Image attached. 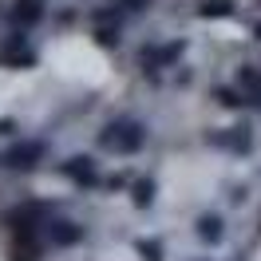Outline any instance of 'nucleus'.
<instances>
[{"label":"nucleus","mask_w":261,"mask_h":261,"mask_svg":"<svg viewBox=\"0 0 261 261\" xmlns=\"http://www.w3.org/2000/svg\"><path fill=\"white\" fill-rule=\"evenodd\" d=\"M249 36H253V40L261 44V20H249Z\"/></svg>","instance_id":"obj_21"},{"label":"nucleus","mask_w":261,"mask_h":261,"mask_svg":"<svg viewBox=\"0 0 261 261\" xmlns=\"http://www.w3.org/2000/svg\"><path fill=\"white\" fill-rule=\"evenodd\" d=\"M48 16H51L48 0H12V4H8V24H12V28H28V32H36Z\"/></svg>","instance_id":"obj_10"},{"label":"nucleus","mask_w":261,"mask_h":261,"mask_svg":"<svg viewBox=\"0 0 261 261\" xmlns=\"http://www.w3.org/2000/svg\"><path fill=\"white\" fill-rule=\"evenodd\" d=\"M0 24H8V8H0Z\"/></svg>","instance_id":"obj_22"},{"label":"nucleus","mask_w":261,"mask_h":261,"mask_svg":"<svg viewBox=\"0 0 261 261\" xmlns=\"http://www.w3.org/2000/svg\"><path fill=\"white\" fill-rule=\"evenodd\" d=\"M56 210H64L60 202H51V198H20L12 202L8 210L0 214V222L4 229L12 233V242L16 245H28V249H44V226H48V218Z\"/></svg>","instance_id":"obj_1"},{"label":"nucleus","mask_w":261,"mask_h":261,"mask_svg":"<svg viewBox=\"0 0 261 261\" xmlns=\"http://www.w3.org/2000/svg\"><path fill=\"white\" fill-rule=\"evenodd\" d=\"M257 226H261V222H257Z\"/></svg>","instance_id":"obj_23"},{"label":"nucleus","mask_w":261,"mask_h":261,"mask_svg":"<svg viewBox=\"0 0 261 261\" xmlns=\"http://www.w3.org/2000/svg\"><path fill=\"white\" fill-rule=\"evenodd\" d=\"M130 202H135L139 210L154 206V178H147V174H135V182H130Z\"/></svg>","instance_id":"obj_15"},{"label":"nucleus","mask_w":261,"mask_h":261,"mask_svg":"<svg viewBox=\"0 0 261 261\" xmlns=\"http://www.w3.org/2000/svg\"><path fill=\"white\" fill-rule=\"evenodd\" d=\"M238 83H242L245 99H249V111H261V67L257 64H242L238 67Z\"/></svg>","instance_id":"obj_13"},{"label":"nucleus","mask_w":261,"mask_h":261,"mask_svg":"<svg viewBox=\"0 0 261 261\" xmlns=\"http://www.w3.org/2000/svg\"><path fill=\"white\" fill-rule=\"evenodd\" d=\"M135 253H139V261H166V245L150 242V238H139V242H135Z\"/></svg>","instance_id":"obj_16"},{"label":"nucleus","mask_w":261,"mask_h":261,"mask_svg":"<svg viewBox=\"0 0 261 261\" xmlns=\"http://www.w3.org/2000/svg\"><path fill=\"white\" fill-rule=\"evenodd\" d=\"M56 174L64 182H71L75 190H103V182H107L95 154H67V159L56 163Z\"/></svg>","instance_id":"obj_4"},{"label":"nucleus","mask_w":261,"mask_h":261,"mask_svg":"<svg viewBox=\"0 0 261 261\" xmlns=\"http://www.w3.org/2000/svg\"><path fill=\"white\" fill-rule=\"evenodd\" d=\"M206 147L222 150V154H253L257 139H253V127L249 123H233V127H218V130H206Z\"/></svg>","instance_id":"obj_8"},{"label":"nucleus","mask_w":261,"mask_h":261,"mask_svg":"<svg viewBox=\"0 0 261 261\" xmlns=\"http://www.w3.org/2000/svg\"><path fill=\"white\" fill-rule=\"evenodd\" d=\"M119 4H123V12H127V16H143L154 0H119Z\"/></svg>","instance_id":"obj_17"},{"label":"nucleus","mask_w":261,"mask_h":261,"mask_svg":"<svg viewBox=\"0 0 261 261\" xmlns=\"http://www.w3.org/2000/svg\"><path fill=\"white\" fill-rule=\"evenodd\" d=\"M150 143V130L143 119H135V115H115L107 119L95 135V147L107 150V154H119V159H135V154H143Z\"/></svg>","instance_id":"obj_2"},{"label":"nucleus","mask_w":261,"mask_h":261,"mask_svg":"<svg viewBox=\"0 0 261 261\" xmlns=\"http://www.w3.org/2000/svg\"><path fill=\"white\" fill-rule=\"evenodd\" d=\"M182 56H186V40H150L139 48V71H143V80L147 83H163V71L182 64Z\"/></svg>","instance_id":"obj_3"},{"label":"nucleus","mask_w":261,"mask_h":261,"mask_svg":"<svg viewBox=\"0 0 261 261\" xmlns=\"http://www.w3.org/2000/svg\"><path fill=\"white\" fill-rule=\"evenodd\" d=\"M210 103L222 107V111H233V115L249 111V99H245L242 83H214L210 87Z\"/></svg>","instance_id":"obj_12"},{"label":"nucleus","mask_w":261,"mask_h":261,"mask_svg":"<svg viewBox=\"0 0 261 261\" xmlns=\"http://www.w3.org/2000/svg\"><path fill=\"white\" fill-rule=\"evenodd\" d=\"M28 28H8V32L0 36V67H36L40 64V48H36L32 40H28Z\"/></svg>","instance_id":"obj_6"},{"label":"nucleus","mask_w":261,"mask_h":261,"mask_svg":"<svg viewBox=\"0 0 261 261\" xmlns=\"http://www.w3.org/2000/svg\"><path fill=\"white\" fill-rule=\"evenodd\" d=\"M194 238L202 245H222L229 238V229H226V218L218 210H206V214H198V222H194Z\"/></svg>","instance_id":"obj_11"},{"label":"nucleus","mask_w":261,"mask_h":261,"mask_svg":"<svg viewBox=\"0 0 261 261\" xmlns=\"http://www.w3.org/2000/svg\"><path fill=\"white\" fill-rule=\"evenodd\" d=\"M56 20H60V24H75V20H80V8H75V4H64V8H56Z\"/></svg>","instance_id":"obj_18"},{"label":"nucleus","mask_w":261,"mask_h":261,"mask_svg":"<svg viewBox=\"0 0 261 261\" xmlns=\"http://www.w3.org/2000/svg\"><path fill=\"white\" fill-rule=\"evenodd\" d=\"M44 159H48V139L32 135V139H12V147L0 154V166L12 174H36Z\"/></svg>","instance_id":"obj_5"},{"label":"nucleus","mask_w":261,"mask_h":261,"mask_svg":"<svg viewBox=\"0 0 261 261\" xmlns=\"http://www.w3.org/2000/svg\"><path fill=\"white\" fill-rule=\"evenodd\" d=\"M194 12L202 20H229V16H238V0H198Z\"/></svg>","instance_id":"obj_14"},{"label":"nucleus","mask_w":261,"mask_h":261,"mask_svg":"<svg viewBox=\"0 0 261 261\" xmlns=\"http://www.w3.org/2000/svg\"><path fill=\"white\" fill-rule=\"evenodd\" d=\"M229 202H233V206H242V202H245V186H233V194H229Z\"/></svg>","instance_id":"obj_20"},{"label":"nucleus","mask_w":261,"mask_h":261,"mask_svg":"<svg viewBox=\"0 0 261 261\" xmlns=\"http://www.w3.org/2000/svg\"><path fill=\"white\" fill-rule=\"evenodd\" d=\"M127 12H123V4L119 0H111V4H99V8H91V36H95L99 48H115L119 44V36H123V28H127Z\"/></svg>","instance_id":"obj_7"},{"label":"nucleus","mask_w":261,"mask_h":261,"mask_svg":"<svg viewBox=\"0 0 261 261\" xmlns=\"http://www.w3.org/2000/svg\"><path fill=\"white\" fill-rule=\"evenodd\" d=\"M16 119H0V139H16Z\"/></svg>","instance_id":"obj_19"},{"label":"nucleus","mask_w":261,"mask_h":261,"mask_svg":"<svg viewBox=\"0 0 261 261\" xmlns=\"http://www.w3.org/2000/svg\"><path fill=\"white\" fill-rule=\"evenodd\" d=\"M83 238H87V226L75 222V218L64 214V210H56L48 218V226H44V242H48V245H60V249H71V245H80Z\"/></svg>","instance_id":"obj_9"}]
</instances>
